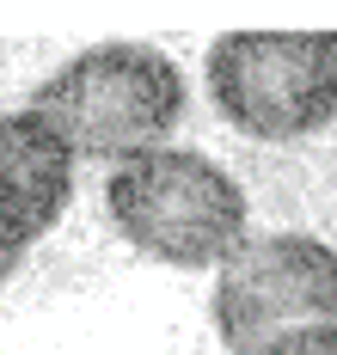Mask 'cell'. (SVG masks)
<instances>
[{
    "label": "cell",
    "mask_w": 337,
    "mask_h": 355,
    "mask_svg": "<svg viewBox=\"0 0 337 355\" xmlns=\"http://www.w3.org/2000/svg\"><path fill=\"white\" fill-rule=\"evenodd\" d=\"M31 116L68 153L129 159L184 116V73L148 43H98L31 92Z\"/></svg>",
    "instance_id": "1"
},
{
    "label": "cell",
    "mask_w": 337,
    "mask_h": 355,
    "mask_svg": "<svg viewBox=\"0 0 337 355\" xmlns=\"http://www.w3.org/2000/svg\"><path fill=\"white\" fill-rule=\"evenodd\" d=\"M252 355H337V324H300V331H282L270 337L263 349Z\"/></svg>",
    "instance_id": "6"
},
{
    "label": "cell",
    "mask_w": 337,
    "mask_h": 355,
    "mask_svg": "<svg viewBox=\"0 0 337 355\" xmlns=\"http://www.w3.org/2000/svg\"><path fill=\"white\" fill-rule=\"evenodd\" d=\"M68 196H74V153L31 110L0 116V282L62 220Z\"/></svg>",
    "instance_id": "5"
},
{
    "label": "cell",
    "mask_w": 337,
    "mask_h": 355,
    "mask_svg": "<svg viewBox=\"0 0 337 355\" xmlns=\"http://www.w3.org/2000/svg\"><path fill=\"white\" fill-rule=\"evenodd\" d=\"M105 209L135 251L178 270L221 263L245 239L239 178H227L209 153H190V147H148L116 159L105 184Z\"/></svg>",
    "instance_id": "2"
},
{
    "label": "cell",
    "mask_w": 337,
    "mask_h": 355,
    "mask_svg": "<svg viewBox=\"0 0 337 355\" xmlns=\"http://www.w3.org/2000/svg\"><path fill=\"white\" fill-rule=\"evenodd\" d=\"M209 92L258 141H300L337 116V31H233L209 49Z\"/></svg>",
    "instance_id": "3"
},
{
    "label": "cell",
    "mask_w": 337,
    "mask_h": 355,
    "mask_svg": "<svg viewBox=\"0 0 337 355\" xmlns=\"http://www.w3.org/2000/svg\"><path fill=\"white\" fill-rule=\"evenodd\" d=\"M300 324H337V251L306 233L239 239L215 282V331L227 355H252Z\"/></svg>",
    "instance_id": "4"
}]
</instances>
